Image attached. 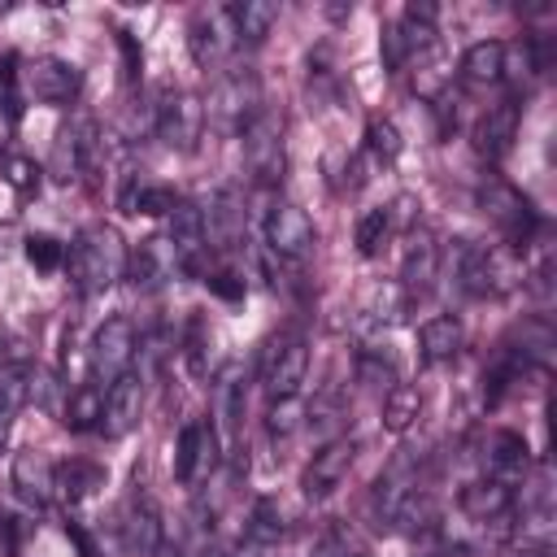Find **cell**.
<instances>
[{
	"label": "cell",
	"mask_w": 557,
	"mask_h": 557,
	"mask_svg": "<svg viewBox=\"0 0 557 557\" xmlns=\"http://www.w3.org/2000/svg\"><path fill=\"white\" fill-rule=\"evenodd\" d=\"M174 265H178V257H174V248H170V239H144L139 244V252L126 261V270L135 274V283H144V287H161L170 274H174Z\"/></svg>",
	"instance_id": "21"
},
{
	"label": "cell",
	"mask_w": 557,
	"mask_h": 557,
	"mask_svg": "<svg viewBox=\"0 0 557 557\" xmlns=\"http://www.w3.org/2000/svg\"><path fill=\"white\" fill-rule=\"evenodd\" d=\"M126 261H131V257H126L122 235H117L113 226H104V222L87 226V231L74 239V248H70L74 283H78V292H87V296L109 292V287L126 274Z\"/></svg>",
	"instance_id": "1"
},
{
	"label": "cell",
	"mask_w": 557,
	"mask_h": 557,
	"mask_svg": "<svg viewBox=\"0 0 557 557\" xmlns=\"http://www.w3.org/2000/svg\"><path fill=\"white\" fill-rule=\"evenodd\" d=\"M518 117H522L518 100L492 104V109L479 117V126H474V148H479V157L500 161V157L513 148V139H518Z\"/></svg>",
	"instance_id": "14"
},
{
	"label": "cell",
	"mask_w": 557,
	"mask_h": 557,
	"mask_svg": "<svg viewBox=\"0 0 557 557\" xmlns=\"http://www.w3.org/2000/svg\"><path fill=\"white\" fill-rule=\"evenodd\" d=\"M457 505H461V513L474 518V522H500V518L513 509V492H509L505 479H474V483L461 487Z\"/></svg>",
	"instance_id": "16"
},
{
	"label": "cell",
	"mask_w": 557,
	"mask_h": 557,
	"mask_svg": "<svg viewBox=\"0 0 557 557\" xmlns=\"http://www.w3.org/2000/svg\"><path fill=\"white\" fill-rule=\"evenodd\" d=\"M122 209L126 213H170L174 209V191L170 187H148V183H139V187H126V196H122Z\"/></svg>",
	"instance_id": "30"
},
{
	"label": "cell",
	"mask_w": 557,
	"mask_h": 557,
	"mask_svg": "<svg viewBox=\"0 0 557 557\" xmlns=\"http://www.w3.org/2000/svg\"><path fill=\"white\" fill-rule=\"evenodd\" d=\"M300 418H305V413H300L296 396H283V400L270 405V422H265V426H270V435H292V431L300 426Z\"/></svg>",
	"instance_id": "36"
},
{
	"label": "cell",
	"mask_w": 557,
	"mask_h": 557,
	"mask_svg": "<svg viewBox=\"0 0 557 557\" xmlns=\"http://www.w3.org/2000/svg\"><path fill=\"white\" fill-rule=\"evenodd\" d=\"M461 344H466V326H461L453 313H440V318L422 322V331H418V348H422V361H431V366H440V361H453V357L461 352Z\"/></svg>",
	"instance_id": "19"
},
{
	"label": "cell",
	"mask_w": 557,
	"mask_h": 557,
	"mask_svg": "<svg viewBox=\"0 0 557 557\" xmlns=\"http://www.w3.org/2000/svg\"><path fill=\"white\" fill-rule=\"evenodd\" d=\"M205 287L222 300H244V278H235L231 270H218V274H205Z\"/></svg>",
	"instance_id": "38"
},
{
	"label": "cell",
	"mask_w": 557,
	"mask_h": 557,
	"mask_svg": "<svg viewBox=\"0 0 557 557\" xmlns=\"http://www.w3.org/2000/svg\"><path fill=\"white\" fill-rule=\"evenodd\" d=\"M17 83L26 96H35L39 104H70L83 91V74L78 65L61 61V57H35L17 70Z\"/></svg>",
	"instance_id": "4"
},
{
	"label": "cell",
	"mask_w": 557,
	"mask_h": 557,
	"mask_svg": "<svg viewBox=\"0 0 557 557\" xmlns=\"http://www.w3.org/2000/svg\"><path fill=\"white\" fill-rule=\"evenodd\" d=\"M205 209L200 205H191V200H174V209H170V248H174V257L183 261V265H196V257H200V248H205Z\"/></svg>",
	"instance_id": "17"
},
{
	"label": "cell",
	"mask_w": 557,
	"mask_h": 557,
	"mask_svg": "<svg viewBox=\"0 0 557 557\" xmlns=\"http://www.w3.org/2000/svg\"><path fill=\"white\" fill-rule=\"evenodd\" d=\"M131 357H135V326H131V318H109V322H100V331L91 335V352H87L91 383H96L100 392L113 387V383L131 370Z\"/></svg>",
	"instance_id": "3"
},
{
	"label": "cell",
	"mask_w": 557,
	"mask_h": 557,
	"mask_svg": "<svg viewBox=\"0 0 557 557\" xmlns=\"http://www.w3.org/2000/svg\"><path fill=\"white\" fill-rule=\"evenodd\" d=\"M218 461V431L213 422H187L178 431V444H174V479L178 483H196L205 466Z\"/></svg>",
	"instance_id": "12"
},
{
	"label": "cell",
	"mask_w": 557,
	"mask_h": 557,
	"mask_svg": "<svg viewBox=\"0 0 557 557\" xmlns=\"http://www.w3.org/2000/svg\"><path fill=\"white\" fill-rule=\"evenodd\" d=\"M479 205H483V213L500 226V235H505L509 244H527V239H531V231H535V209H531V200H527L518 187H509V183H500V178H487V183L479 187Z\"/></svg>",
	"instance_id": "5"
},
{
	"label": "cell",
	"mask_w": 557,
	"mask_h": 557,
	"mask_svg": "<svg viewBox=\"0 0 557 557\" xmlns=\"http://www.w3.org/2000/svg\"><path fill=\"white\" fill-rule=\"evenodd\" d=\"M313 557H366V544L348 527H326L322 540L313 544Z\"/></svg>",
	"instance_id": "31"
},
{
	"label": "cell",
	"mask_w": 557,
	"mask_h": 557,
	"mask_svg": "<svg viewBox=\"0 0 557 557\" xmlns=\"http://www.w3.org/2000/svg\"><path fill=\"white\" fill-rule=\"evenodd\" d=\"M387 226H392L387 209H370V213H361V222H357V252H361V257H374L379 244H383V235H387Z\"/></svg>",
	"instance_id": "32"
},
{
	"label": "cell",
	"mask_w": 557,
	"mask_h": 557,
	"mask_svg": "<svg viewBox=\"0 0 557 557\" xmlns=\"http://www.w3.org/2000/svg\"><path fill=\"white\" fill-rule=\"evenodd\" d=\"M457 278L470 296H505L518 283V274H513V265L500 248L470 244V239L457 248Z\"/></svg>",
	"instance_id": "2"
},
{
	"label": "cell",
	"mask_w": 557,
	"mask_h": 557,
	"mask_svg": "<svg viewBox=\"0 0 557 557\" xmlns=\"http://www.w3.org/2000/svg\"><path fill=\"white\" fill-rule=\"evenodd\" d=\"M309 374V348L300 335H278L270 339L265 348V361H261V383L270 392V400H283V396H296L300 383Z\"/></svg>",
	"instance_id": "6"
},
{
	"label": "cell",
	"mask_w": 557,
	"mask_h": 557,
	"mask_svg": "<svg viewBox=\"0 0 557 557\" xmlns=\"http://www.w3.org/2000/svg\"><path fill=\"white\" fill-rule=\"evenodd\" d=\"M418 409H422V396H418V387H409V383H396V387H387L383 392V426L387 431H409L413 426V418H418Z\"/></svg>",
	"instance_id": "26"
},
{
	"label": "cell",
	"mask_w": 557,
	"mask_h": 557,
	"mask_svg": "<svg viewBox=\"0 0 557 557\" xmlns=\"http://www.w3.org/2000/svg\"><path fill=\"white\" fill-rule=\"evenodd\" d=\"M30 379H35V370H30L26 361H4V366H0V444H4V435H9L13 413L30 400Z\"/></svg>",
	"instance_id": "23"
},
{
	"label": "cell",
	"mask_w": 557,
	"mask_h": 557,
	"mask_svg": "<svg viewBox=\"0 0 557 557\" xmlns=\"http://www.w3.org/2000/svg\"><path fill=\"white\" fill-rule=\"evenodd\" d=\"M187 44H191V57H196V65H213V61L222 57V35H218V17H209V13H196V22H191V35H187Z\"/></svg>",
	"instance_id": "29"
},
{
	"label": "cell",
	"mask_w": 557,
	"mask_h": 557,
	"mask_svg": "<svg viewBox=\"0 0 557 557\" xmlns=\"http://www.w3.org/2000/svg\"><path fill=\"white\" fill-rule=\"evenodd\" d=\"M200 131H205V104L191 91H165L157 104V135L170 148L191 152L200 144Z\"/></svg>",
	"instance_id": "7"
},
{
	"label": "cell",
	"mask_w": 557,
	"mask_h": 557,
	"mask_svg": "<svg viewBox=\"0 0 557 557\" xmlns=\"http://www.w3.org/2000/svg\"><path fill=\"white\" fill-rule=\"evenodd\" d=\"M357 379L361 383H370V387H396V370H392V361H379L374 352H361V361H357Z\"/></svg>",
	"instance_id": "35"
},
{
	"label": "cell",
	"mask_w": 557,
	"mask_h": 557,
	"mask_svg": "<svg viewBox=\"0 0 557 557\" xmlns=\"http://www.w3.org/2000/svg\"><path fill=\"white\" fill-rule=\"evenodd\" d=\"M4 178H9V187H17V191H35L39 170H35L30 157H4Z\"/></svg>",
	"instance_id": "37"
},
{
	"label": "cell",
	"mask_w": 557,
	"mask_h": 557,
	"mask_svg": "<svg viewBox=\"0 0 557 557\" xmlns=\"http://www.w3.org/2000/svg\"><path fill=\"white\" fill-rule=\"evenodd\" d=\"M509 557H553V548H548V544H522V548H513Z\"/></svg>",
	"instance_id": "42"
},
{
	"label": "cell",
	"mask_w": 557,
	"mask_h": 557,
	"mask_svg": "<svg viewBox=\"0 0 557 557\" xmlns=\"http://www.w3.org/2000/svg\"><path fill=\"white\" fill-rule=\"evenodd\" d=\"M100 418H104V392L96 383L74 387L70 405H65V426L70 431H91V426H100Z\"/></svg>",
	"instance_id": "25"
},
{
	"label": "cell",
	"mask_w": 557,
	"mask_h": 557,
	"mask_svg": "<svg viewBox=\"0 0 557 557\" xmlns=\"http://www.w3.org/2000/svg\"><path fill=\"white\" fill-rule=\"evenodd\" d=\"M248 540L252 544H278L283 540V509L270 500V496H261V500H252V513H248Z\"/></svg>",
	"instance_id": "28"
},
{
	"label": "cell",
	"mask_w": 557,
	"mask_h": 557,
	"mask_svg": "<svg viewBox=\"0 0 557 557\" xmlns=\"http://www.w3.org/2000/svg\"><path fill=\"white\" fill-rule=\"evenodd\" d=\"M435 274H440V244H435V235H431L426 226H418V231H409V239H405L400 283H405L409 296H422V292L435 283Z\"/></svg>",
	"instance_id": "13"
},
{
	"label": "cell",
	"mask_w": 557,
	"mask_h": 557,
	"mask_svg": "<svg viewBox=\"0 0 557 557\" xmlns=\"http://www.w3.org/2000/svg\"><path fill=\"white\" fill-rule=\"evenodd\" d=\"M265 244L287 257V261H305L309 248H313V222L305 209L296 205H274L270 218H265Z\"/></svg>",
	"instance_id": "9"
},
{
	"label": "cell",
	"mask_w": 557,
	"mask_h": 557,
	"mask_svg": "<svg viewBox=\"0 0 557 557\" xmlns=\"http://www.w3.org/2000/svg\"><path fill=\"white\" fill-rule=\"evenodd\" d=\"M352 461H357V444H352L348 435L322 444V448L313 453V461L305 466V474H300L305 496H326V492H335V487L344 483V474L352 470Z\"/></svg>",
	"instance_id": "11"
},
{
	"label": "cell",
	"mask_w": 557,
	"mask_h": 557,
	"mask_svg": "<svg viewBox=\"0 0 557 557\" xmlns=\"http://www.w3.org/2000/svg\"><path fill=\"white\" fill-rule=\"evenodd\" d=\"M117 44H122V57H126V74L135 78V74H139V65H144V57H139V48H135V39H131L126 30H117Z\"/></svg>",
	"instance_id": "40"
},
{
	"label": "cell",
	"mask_w": 557,
	"mask_h": 557,
	"mask_svg": "<svg viewBox=\"0 0 557 557\" xmlns=\"http://www.w3.org/2000/svg\"><path fill=\"white\" fill-rule=\"evenodd\" d=\"M222 17L231 22V35L239 44H261L274 30V22H278V4H270V0H244V4H231Z\"/></svg>",
	"instance_id": "20"
},
{
	"label": "cell",
	"mask_w": 557,
	"mask_h": 557,
	"mask_svg": "<svg viewBox=\"0 0 557 557\" xmlns=\"http://www.w3.org/2000/svg\"><path fill=\"white\" fill-rule=\"evenodd\" d=\"M244 157H248V170L261 183H278V174H283V126L270 109H257V117L244 126Z\"/></svg>",
	"instance_id": "8"
},
{
	"label": "cell",
	"mask_w": 557,
	"mask_h": 557,
	"mask_svg": "<svg viewBox=\"0 0 557 557\" xmlns=\"http://www.w3.org/2000/svg\"><path fill=\"white\" fill-rule=\"evenodd\" d=\"M139 413H144V379L135 370H126L113 387H104V418H100V431L109 440H122L139 426Z\"/></svg>",
	"instance_id": "10"
},
{
	"label": "cell",
	"mask_w": 557,
	"mask_h": 557,
	"mask_svg": "<svg viewBox=\"0 0 557 557\" xmlns=\"http://www.w3.org/2000/svg\"><path fill=\"white\" fill-rule=\"evenodd\" d=\"M52 461L44 457V453H35V448H26V453H17L13 457V487H17V496L26 500V505H48L52 500Z\"/></svg>",
	"instance_id": "18"
},
{
	"label": "cell",
	"mask_w": 557,
	"mask_h": 557,
	"mask_svg": "<svg viewBox=\"0 0 557 557\" xmlns=\"http://www.w3.org/2000/svg\"><path fill=\"white\" fill-rule=\"evenodd\" d=\"M505 44L500 39H479V44H470L466 48V57H461V78L466 83H479V87H487V83H500L505 78Z\"/></svg>",
	"instance_id": "22"
},
{
	"label": "cell",
	"mask_w": 557,
	"mask_h": 557,
	"mask_svg": "<svg viewBox=\"0 0 557 557\" xmlns=\"http://www.w3.org/2000/svg\"><path fill=\"white\" fill-rule=\"evenodd\" d=\"M96 487H104V470L100 466H91V461H65V466H57L52 470V492H61L65 500H83V496H91Z\"/></svg>",
	"instance_id": "24"
},
{
	"label": "cell",
	"mask_w": 557,
	"mask_h": 557,
	"mask_svg": "<svg viewBox=\"0 0 557 557\" xmlns=\"http://www.w3.org/2000/svg\"><path fill=\"white\" fill-rule=\"evenodd\" d=\"M26 261L35 265V270H57L61 261H65V248L52 239V235H26Z\"/></svg>",
	"instance_id": "34"
},
{
	"label": "cell",
	"mask_w": 557,
	"mask_h": 557,
	"mask_svg": "<svg viewBox=\"0 0 557 557\" xmlns=\"http://www.w3.org/2000/svg\"><path fill=\"white\" fill-rule=\"evenodd\" d=\"M157 557H170V553H157Z\"/></svg>",
	"instance_id": "43"
},
{
	"label": "cell",
	"mask_w": 557,
	"mask_h": 557,
	"mask_svg": "<svg viewBox=\"0 0 557 557\" xmlns=\"http://www.w3.org/2000/svg\"><path fill=\"white\" fill-rule=\"evenodd\" d=\"M122 544L135 557H157L161 553V513L144 492H135L126 513H122Z\"/></svg>",
	"instance_id": "15"
},
{
	"label": "cell",
	"mask_w": 557,
	"mask_h": 557,
	"mask_svg": "<svg viewBox=\"0 0 557 557\" xmlns=\"http://www.w3.org/2000/svg\"><path fill=\"white\" fill-rule=\"evenodd\" d=\"M366 144H370V152L379 157V161H396L400 157V131L392 126V122H370L366 126Z\"/></svg>",
	"instance_id": "33"
},
{
	"label": "cell",
	"mask_w": 557,
	"mask_h": 557,
	"mask_svg": "<svg viewBox=\"0 0 557 557\" xmlns=\"http://www.w3.org/2000/svg\"><path fill=\"white\" fill-rule=\"evenodd\" d=\"M65 535H70V540L78 544V553H83V557H96V544H91V540H87V535L78 531V522H65Z\"/></svg>",
	"instance_id": "41"
},
{
	"label": "cell",
	"mask_w": 557,
	"mask_h": 557,
	"mask_svg": "<svg viewBox=\"0 0 557 557\" xmlns=\"http://www.w3.org/2000/svg\"><path fill=\"white\" fill-rule=\"evenodd\" d=\"M527 457H531V448H527V440H522L518 431H492V440H487V461H492V470H500V474L522 470Z\"/></svg>",
	"instance_id": "27"
},
{
	"label": "cell",
	"mask_w": 557,
	"mask_h": 557,
	"mask_svg": "<svg viewBox=\"0 0 557 557\" xmlns=\"http://www.w3.org/2000/svg\"><path fill=\"white\" fill-rule=\"evenodd\" d=\"M13 126H17V104H13V96L0 87V148L13 139Z\"/></svg>",
	"instance_id": "39"
}]
</instances>
